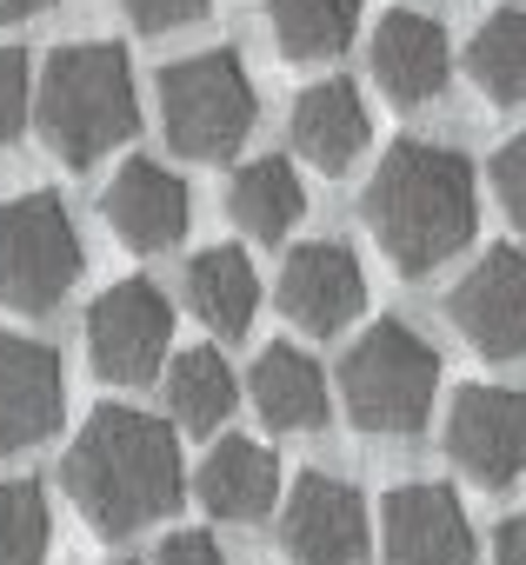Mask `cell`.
Listing matches in <instances>:
<instances>
[{"label":"cell","instance_id":"obj_20","mask_svg":"<svg viewBox=\"0 0 526 565\" xmlns=\"http://www.w3.org/2000/svg\"><path fill=\"white\" fill-rule=\"evenodd\" d=\"M227 213L240 220V233L253 239H287L294 220L307 213V193H301V173L287 160H246L233 173V193H227Z\"/></svg>","mask_w":526,"mask_h":565},{"label":"cell","instance_id":"obj_10","mask_svg":"<svg viewBox=\"0 0 526 565\" xmlns=\"http://www.w3.org/2000/svg\"><path fill=\"white\" fill-rule=\"evenodd\" d=\"M367 545H374L367 499L347 479H327V472L294 479V492L281 505V552H287V565H360Z\"/></svg>","mask_w":526,"mask_h":565},{"label":"cell","instance_id":"obj_26","mask_svg":"<svg viewBox=\"0 0 526 565\" xmlns=\"http://www.w3.org/2000/svg\"><path fill=\"white\" fill-rule=\"evenodd\" d=\"M493 193H499L506 220L526 226V134H513V140L493 153Z\"/></svg>","mask_w":526,"mask_h":565},{"label":"cell","instance_id":"obj_7","mask_svg":"<svg viewBox=\"0 0 526 565\" xmlns=\"http://www.w3.org/2000/svg\"><path fill=\"white\" fill-rule=\"evenodd\" d=\"M173 307L154 279H114L87 307V360L107 386H147L167 360Z\"/></svg>","mask_w":526,"mask_h":565},{"label":"cell","instance_id":"obj_12","mask_svg":"<svg viewBox=\"0 0 526 565\" xmlns=\"http://www.w3.org/2000/svg\"><path fill=\"white\" fill-rule=\"evenodd\" d=\"M67 406V373L48 340L0 333V452H28L54 439Z\"/></svg>","mask_w":526,"mask_h":565},{"label":"cell","instance_id":"obj_6","mask_svg":"<svg viewBox=\"0 0 526 565\" xmlns=\"http://www.w3.org/2000/svg\"><path fill=\"white\" fill-rule=\"evenodd\" d=\"M81 279V233L61 193H14L0 206V307L48 313Z\"/></svg>","mask_w":526,"mask_h":565},{"label":"cell","instance_id":"obj_9","mask_svg":"<svg viewBox=\"0 0 526 565\" xmlns=\"http://www.w3.org/2000/svg\"><path fill=\"white\" fill-rule=\"evenodd\" d=\"M453 327L466 347L486 360H526V253L519 246H486L446 300Z\"/></svg>","mask_w":526,"mask_h":565},{"label":"cell","instance_id":"obj_3","mask_svg":"<svg viewBox=\"0 0 526 565\" xmlns=\"http://www.w3.org/2000/svg\"><path fill=\"white\" fill-rule=\"evenodd\" d=\"M34 127L54 147L61 167H94L140 127V94L134 67L114 41H81L61 47L34 87Z\"/></svg>","mask_w":526,"mask_h":565},{"label":"cell","instance_id":"obj_27","mask_svg":"<svg viewBox=\"0 0 526 565\" xmlns=\"http://www.w3.org/2000/svg\"><path fill=\"white\" fill-rule=\"evenodd\" d=\"M127 8V21L134 28H147V34H167V28H187V21H200L207 14V0H120Z\"/></svg>","mask_w":526,"mask_h":565},{"label":"cell","instance_id":"obj_17","mask_svg":"<svg viewBox=\"0 0 526 565\" xmlns=\"http://www.w3.org/2000/svg\"><path fill=\"white\" fill-rule=\"evenodd\" d=\"M193 499L213 519L253 525V519H267L274 499H281V466L267 459V446H253V439H220L200 459V472H193Z\"/></svg>","mask_w":526,"mask_h":565},{"label":"cell","instance_id":"obj_25","mask_svg":"<svg viewBox=\"0 0 526 565\" xmlns=\"http://www.w3.org/2000/svg\"><path fill=\"white\" fill-rule=\"evenodd\" d=\"M34 120V81H28V54L0 47V147Z\"/></svg>","mask_w":526,"mask_h":565},{"label":"cell","instance_id":"obj_15","mask_svg":"<svg viewBox=\"0 0 526 565\" xmlns=\"http://www.w3.org/2000/svg\"><path fill=\"white\" fill-rule=\"evenodd\" d=\"M374 74H380L387 100H400V107L440 100V87H446V74H453L446 28H440L433 14H413V8L387 14L380 34H374Z\"/></svg>","mask_w":526,"mask_h":565},{"label":"cell","instance_id":"obj_1","mask_svg":"<svg viewBox=\"0 0 526 565\" xmlns=\"http://www.w3.org/2000/svg\"><path fill=\"white\" fill-rule=\"evenodd\" d=\"M61 486L101 539H127V532L154 525L160 512L180 505V486H187L173 426L140 406H101L81 426V439L67 446Z\"/></svg>","mask_w":526,"mask_h":565},{"label":"cell","instance_id":"obj_24","mask_svg":"<svg viewBox=\"0 0 526 565\" xmlns=\"http://www.w3.org/2000/svg\"><path fill=\"white\" fill-rule=\"evenodd\" d=\"M54 512L34 479H0V565H48Z\"/></svg>","mask_w":526,"mask_h":565},{"label":"cell","instance_id":"obj_21","mask_svg":"<svg viewBox=\"0 0 526 565\" xmlns=\"http://www.w3.org/2000/svg\"><path fill=\"white\" fill-rule=\"evenodd\" d=\"M233 399H240V380H233L227 353L193 347V353L173 360V373H167V406H173V426H180V433H220L227 413H233Z\"/></svg>","mask_w":526,"mask_h":565},{"label":"cell","instance_id":"obj_13","mask_svg":"<svg viewBox=\"0 0 526 565\" xmlns=\"http://www.w3.org/2000/svg\"><path fill=\"white\" fill-rule=\"evenodd\" d=\"M367 307V273L354 259V246L340 239H307L287 253L281 266V313L301 327V333H340L354 313Z\"/></svg>","mask_w":526,"mask_h":565},{"label":"cell","instance_id":"obj_30","mask_svg":"<svg viewBox=\"0 0 526 565\" xmlns=\"http://www.w3.org/2000/svg\"><path fill=\"white\" fill-rule=\"evenodd\" d=\"M48 8H54V0H0V21H34Z\"/></svg>","mask_w":526,"mask_h":565},{"label":"cell","instance_id":"obj_14","mask_svg":"<svg viewBox=\"0 0 526 565\" xmlns=\"http://www.w3.org/2000/svg\"><path fill=\"white\" fill-rule=\"evenodd\" d=\"M101 213H107V226H114L134 253H167V246H180V239H187V220H193L187 180L167 173L160 160H127V167L114 173Z\"/></svg>","mask_w":526,"mask_h":565},{"label":"cell","instance_id":"obj_19","mask_svg":"<svg viewBox=\"0 0 526 565\" xmlns=\"http://www.w3.org/2000/svg\"><path fill=\"white\" fill-rule=\"evenodd\" d=\"M187 307H193V320H200L207 333L240 340V333L253 327V313H260V273H253V259H246L240 246L200 253V259L187 266Z\"/></svg>","mask_w":526,"mask_h":565},{"label":"cell","instance_id":"obj_23","mask_svg":"<svg viewBox=\"0 0 526 565\" xmlns=\"http://www.w3.org/2000/svg\"><path fill=\"white\" fill-rule=\"evenodd\" d=\"M466 74H473V87H480L486 100H499V107H519V100H526V14H519V8L486 14V28H480L473 47H466Z\"/></svg>","mask_w":526,"mask_h":565},{"label":"cell","instance_id":"obj_16","mask_svg":"<svg viewBox=\"0 0 526 565\" xmlns=\"http://www.w3.org/2000/svg\"><path fill=\"white\" fill-rule=\"evenodd\" d=\"M374 140V120H367V100L354 81H320L294 100V147L307 167L320 173H347Z\"/></svg>","mask_w":526,"mask_h":565},{"label":"cell","instance_id":"obj_4","mask_svg":"<svg viewBox=\"0 0 526 565\" xmlns=\"http://www.w3.org/2000/svg\"><path fill=\"white\" fill-rule=\"evenodd\" d=\"M440 353L407 320H374L340 360V406L374 439H413L433 419Z\"/></svg>","mask_w":526,"mask_h":565},{"label":"cell","instance_id":"obj_28","mask_svg":"<svg viewBox=\"0 0 526 565\" xmlns=\"http://www.w3.org/2000/svg\"><path fill=\"white\" fill-rule=\"evenodd\" d=\"M154 565H227V552L213 545V532H173V539H160Z\"/></svg>","mask_w":526,"mask_h":565},{"label":"cell","instance_id":"obj_11","mask_svg":"<svg viewBox=\"0 0 526 565\" xmlns=\"http://www.w3.org/2000/svg\"><path fill=\"white\" fill-rule=\"evenodd\" d=\"M380 552L387 565H473L480 539L453 486L413 479V486H393L380 505Z\"/></svg>","mask_w":526,"mask_h":565},{"label":"cell","instance_id":"obj_22","mask_svg":"<svg viewBox=\"0 0 526 565\" xmlns=\"http://www.w3.org/2000/svg\"><path fill=\"white\" fill-rule=\"evenodd\" d=\"M267 28L287 61H334L360 34V0H274Z\"/></svg>","mask_w":526,"mask_h":565},{"label":"cell","instance_id":"obj_2","mask_svg":"<svg viewBox=\"0 0 526 565\" xmlns=\"http://www.w3.org/2000/svg\"><path fill=\"white\" fill-rule=\"evenodd\" d=\"M367 226L400 273H433L480 226L473 160L453 147H433V140L387 147L380 173L367 180Z\"/></svg>","mask_w":526,"mask_h":565},{"label":"cell","instance_id":"obj_5","mask_svg":"<svg viewBox=\"0 0 526 565\" xmlns=\"http://www.w3.org/2000/svg\"><path fill=\"white\" fill-rule=\"evenodd\" d=\"M253 114H260L253 81H246L240 54H227V47H207L160 74V120H167L173 153H187V160L240 153V140L253 134Z\"/></svg>","mask_w":526,"mask_h":565},{"label":"cell","instance_id":"obj_29","mask_svg":"<svg viewBox=\"0 0 526 565\" xmlns=\"http://www.w3.org/2000/svg\"><path fill=\"white\" fill-rule=\"evenodd\" d=\"M493 565H526V512L493 532Z\"/></svg>","mask_w":526,"mask_h":565},{"label":"cell","instance_id":"obj_8","mask_svg":"<svg viewBox=\"0 0 526 565\" xmlns=\"http://www.w3.org/2000/svg\"><path fill=\"white\" fill-rule=\"evenodd\" d=\"M446 459L486 486L506 492L526 472V393L513 386H460L446 413Z\"/></svg>","mask_w":526,"mask_h":565},{"label":"cell","instance_id":"obj_18","mask_svg":"<svg viewBox=\"0 0 526 565\" xmlns=\"http://www.w3.org/2000/svg\"><path fill=\"white\" fill-rule=\"evenodd\" d=\"M246 393H253L260 419H267L274 433H314V426H327V373L314 366V353H301L287 340H274L267 353L253 360Z\"/></svg>","mask_w":526,"mask_h":565}]
</instances>
